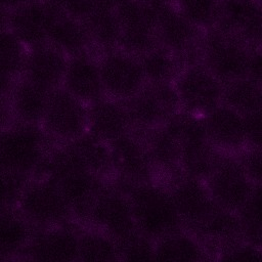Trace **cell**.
Returning <instances> with one entry per match:
<instances>
[{
  "label": "cell",
  "mask_w": 262,
  "mask_h": 262,
  "mask_svg": "<svg viewBox=\"0 0 262 262\" xmlns=\"http://www.w3.org/2000/svg\"><path fill=\"white\" fill-rule=\"evenodd\" d=\"M38 176L51 180L61 192L72 214L83 220L105 182L102 177L82 167L64 143L53 145Z\"/></svg>",
  "instance_id": "6da1fadb"
},
{
  "label": "cell",
  "mask_w": 262,
  "mask_h": 262,
  "mask_svg": "<svg viewBox=\"0 0 262 262\" xmlns=\"http://www.w3.org/2000/svg\"><path fill=\"white\" fill-rule=\"evenodd\" d=\"M55 143L41 125L11 121L0 129V167L24 178L38 176Z\"/></svg>",
  "instance_id": "7a4b0ae2"
},
{
  "label": "cell",
  "mask_w": 262,
  "mask_h": 262,
  "mask_svg": "<svg viewBox=\"0 0 262 262\" xmlns=\"http://www.w3.org/2000/svg\"><path fill=\"white\" fill-rule=\"evenodd\" d=\"M135 226L156 241L183 228L167 187L154 182L136 183L127 194Z\"/></svg>",
  "instance_id": "3957f363"
},
{
  "label": "cell",
  "mask_w": 262,
  "mask_h": 262,
  "mask_svg": "<svg viewBox=\"0 0 262 262\" xmlns=\"http://www.w3.org/2000/svg\"><path fill=\"white\" fill-rule=\"evenodd\" d=\"M15 208L35 229L69 223L73 215L57 186L44 176L26 180Z\"/></svg>",
  "instance_id": "277c9868"
},
{
  "label": "cell",
  "mask_w": 262,
  "mask_h": 262,
  "mask_svg": "<svg viewBox=\"0 0 262 262\" xmlns=\"http://www.w3.org/2000/svg\"><path fill=\"white\" fill-rule=\"evenodd\" d=\"M41 126L57 143L73 139L87 130L86 103L62 86L56 87L50 91Z\"/></svg>",
  "instance_id": "5b68a950"
},
{
  "label": "cell",
  "mask_w": 262,
  "mask_h": 262,
  "mask_svg": "<svg viewBox=\"0 0 262 262\" xmlns=\"http://www.w3.org/2000/svg\"><path fill=\"white\" fill-rule=\"evenodd\" d=\"M251 50L235 35L220 30L205 41L203 64L223 84L247 75Z\"/></svg>",
  "instance_id": "8992f818"
},
{
  "label": "cell",
  "mask_w": 262,
  "mask_h": 262,
  "mask_svg": "<svg viewBox=\"0 0 262 262\" xmlns=\"http://www.w3.org/2000/svg\"><path fill=\"white\" fill-rule=\"evenodd\" d=\"M206 184L215 203L233 212H237L260 185L249 178L235 157L224 154H221Z\"/></svg>",
  "instance_id": "52a82bcc"
},
{
  "label": "cell",
  "mask_w": 262,
  "mask_h": 262,
  "mask_svg": "<svg viewBox=\"0 0 262 262\" xmlns=\"http://www.w3.org/2000/svg\"><path fill=\"white\" fill-rule=\"evenodd\" d=\"M181 108L204 116L221 103L222 83L204 66L181 70L175 78Z\"/></svg>",
  "instance_id": "ba28073f"
},
{
  "label": "cell",
  "mask_w": 262,
  "mask_h": 262,
  "mask_svg": "<svg viewBox=\"0 0 262 262\" xmlns=\"http://www.w3.org/2000/svg\"><path fill=\"white\" fill-rule=\"evenodd\" d=\"M167 186L182 226L192 231L212 211L216 203L206 181L186 175L179 170L171 174Z\"/></svg>",
  "instance_id": "9c48e42d"
},
{
  "label": "cell",
  "mask_w": 262,
  "mask_h": 262,
  "mask_svg": "<svg viewBox=\"0 0 262 262\" xmlns=\"http://www.w3.org/2000/svg\"><path fill=\"white\" fill-rule=\"evenodd\" d=\"M103 93L125 101L136 94L145 84L135 56L121 50H112L98 62Z\"/></svg>",
  "instance_id": "30bf717a"
},
{
  "label": "cell",
  "mask_w": 262,
  "mask_h": 262,
  "mask_svg": "<svg viewBox=\"0 0 262 262\" xmlns=\"http://www.w3.org/2000/svg\"><path fill=\"white\" fill-rule=\"evenodd\" d=\"M84 220L112 238L135 226L127 196L118 191L111 182H104L90 205Z\"/></svg>",
  "instance_id": "8fae6325"
},
{
  "label": "cell",
  "mask_w": 262,
  "mask_h": 262,
  "mask_svg": "<svg viewBox=\"0 0 262 262\" xmlns=\"http://www.w3.org/2000/svg\"><path fill=\"white\" fill-rule=\"evenodd\" d=\"M117 176L135 183L149 181L155 170L143 138L131 130L108 143Z\"/></svg>",
  "instance_id": "7c38bea8"
},
{
  "label": "cell",
  "mask_w": 262,
  "mask_h": 262,
  "mask_svg": "<svg viewBox=\"0 0 262 262\" xmlns=\"http://www.w3.org/2000/svg\"><path fill=\"white\" fill-rule=\"evenodd\" d=\"M58 14L45 0H30L9 14V30L29 48L48 42Z\"/></svg>",
  "instance_id": "4fadbf2b"
},
{
  "label": "cell",
  "mask_w": 262,
  "mask_h": 262,
  "mask_svg": "<svg viewBox=\"0 0 262 262\" xmlns=\"http://www.w3.org/2000/svg\"><path fill=\"white\" fill-rule=\"evenodd\" d=\"M79 233L70 227V222L34 229L24 259L35 261H75L78 260Z\"/></svg>",
  "instance_id": "5bb4252c"
},
{
  "label": "cell",
  "mask_w": 262,
  "mask_h": 262,
  "mask_svg": "<svg viewBox=\"0 0 262 262\" xmlns=\"http://www.w3.org/2000/svg\"><path fill=\"white\" fill-rule=\"evenodd\" d=\"M132 130L122 101L99 97L87 106V131L110 143Z\"/></svg>",
  "instance_id": "9a60e30c"
},
{
  "label": "cell",
  "mask_w": 262,
  "mask_h": 262,
  "mask_svg": "<svg viewBox=\"0 0 262 262\" xmlns=\"http://www.w3.org/2000/svg\"><path fill=\"white\" fill-rule=\"evenodd\" d=\"M61 86L85 103L98 99L103 95L98 62L86 52L69 56Z\"/></svg>",
  "instance_id": "2e32d148"
},
{
  "label": "cell",
  "mask_w": 262,
  "mask_h": 262,
  "mask_svg": "<svg viewBox=\"0 0 262 262\" xmlns=\"http://www.w3.org/2000/svg\"><path fill=\"white\" fill-rule=\"evenodd\" d=\"M68 56L46 43L29 49L21 77L49 90L62 85Z\"/></svg>",
  "instance_id": "e0dca14e"
},
{
  "label": "cell",
  "mask_w": 262,
  "mask_h": 262,
  "mask_svg": "<svg viewBox=\"0 0 262 262\" xmlns=\"http://www.w3.org/2000/svg\"><path fill=\"white\" fill-rule=\"evenodd\" d=\"M50 91L23 77L16 79L7 96L11 121L41 125Z\"/></svg>",
  "instance_id": "ac0fdd59"
},
{
  "label": "cell",
  "mask_w": 262,
  "mask_h": 262,
  "mask_svg": "<svg viewBox=\"0 0 262 262\" xmlns=\"http://www.w3.org/2000/svg\"><path fill=\"white\" fill-rule=\"evenodd\" d=\"M209 141L219 149L235 150L246 144L243 115L220 103L204 115Z\"/></svg>",
  "instance_id": "d6986e66"
},
{
  "label": "cell",
  "mask_w": 262,
  "mask_h": 262,
  "mask_svg": "<svg viewBox=\"0 0 262 262\" xmlns=\"http://www.w3.org/2000/svg\"><path fill=\"white\" fill-rule=\"evenodd\" d=\"M221 31L231 33L245 43L260 42V7L256 0H220Z\"/></svg>",
  "instance_id": "ffe728a7"
},
{
  "label": "cell",
  "mask_w": 262,
  "mask_h": 262,
  "mask_svg": "<svg viewBox=\"0 0 262 262\" xmlns=\"http://www.w3.org/2000/svg\"><path fill=\"white\" fill-rule=\"evenodd\" d=\"M156 28L160 45L173 54L194 48L198 28L179 13L173 5L172 8L166 4L157 9Z\"/></svg>",
  "instance_id": "44dd1931"
},
{
  "label": "cell",
  "mask_w": 262,
  "mask_h": 262,
  "mask_svg": "<svg viewBox=\"0 0 262 262\" xmlns=\"http://www.w3.org/2000/svg\"><path fill=\"white\" fill-rule=\"evenodd\" d=\"M191 232L196 237L220 250L236 242L244 241L236 212L217 204Z\"/></svg>",
  "instance_id": "7402d4cb"
},
{
  "label": "cell",
  "mask_w": 262,
  "mask_h": 262,
  "mask_svg": "<svg viewBox=\"0 0 262 262\" xmlns=\"http://www.w3.org/2000/svg\"><path fill=\"white\" fill-rule=\"evenodd\" d=\"M34 229L15 207L0 209V260L23 259Z\"/></svg>",
  "instance_id": "603a6c76"
},
{
  "label": "cell",
  "mask_w": 262,
  "mask_h": 262,
  "mask_svg": "<svg viewBox=\"0 0 262 262\" xmlns=\"http://www.w3.org/2000/svg\"><path fill=\"white\" fill-rule=\"evenodd\" d=\"M64 143L76 161L95 175L103 177L113 171L111 150L107 142L89 131Z\"/></svg>",
  "instance_id": "cb8c5ba5"
},
{
  "label": "cell",
  "mask_w": 262,
  "mask_h": 262,
  "mask_svg": "<svg viewBox=\"0 0 262 262\" xmlns=\"http://www.w3.org/2000/svg\"><path fill=\"white\" fill-rule=\"evenodd\" d=\"M133 131H146L161 126L167 115L146 84L133 96L122 101Z\"/></svg>",
  "instance_id": "d4e9b609"
},
{
  "label": "cell",
  "mask_w": 262,
  "mask_h": 262,
  "mask_svg": "<svg viewBox=\"0 0 262 262\" xmlns=\"http://www.w3.org/2000/svg\"><path fill=\"white\" fill-rule=\"evenodd\" d=\"M47 43L69 57L86 52L91 39L83 20L58 15Z\"/></svg>",
  "instance_id": "484cf974"
},
{
  "label": "cell",
  "mask_w": 262,
  "mask_h": 262,
  "mask_svg": "<svg viewBox=\"0 0 262 262\" xmlns=\"http://www.w3.org/2000/svg\"><path fill=\"white\" fill-rule=\"evenodd\" d=\"M138 133L143 138L155 169L170 174L178 171L180 145L162 125Z\"/></svg>",
  "instance_id": "4316f807"
},
{
  "label": "cell",
  "mask_w": 262,
  "mask_h": 262,
  "mask_svg": "<svg viewBox=\"0 0 262 262\" xmlns=\"http://www.w3.org/2000/svg\"><path fill=\"white\" fill-rule=\"evenodd\" d=\"M207 252L192 235L180 230L155 241V260L164 261H203Z\"/></svg>",
  "instance_id": "83f0119b"
},
{
  "label": "cell",
  "mask_w": 262,
  "mask_h": 262,
  "mask_svg": "<svg viewBox=\"0 0 262 262\" xmlns=\"http://www.w3.org/2000/svg\"><path fill=\"white\" fill-rule=\"evenodd\" d=\"M222 152L209 140L180 147L178 170L206 181Z\"/></svg>",
  "instance_id": "f1b7e54d"
},
{
  "label": "cell",
  "mask_w": 262,
  "mask_h": 262,
  "mask_svg": "<svg viewBox=\"0 0 262 262\" xmlns=\"http://www.w3.org/2000/svg\"><path fill=\"white\" fill-rule=\"evenodd\" d=\"M261 84L245 76L222 84L221 103L245 115L261 111Z\"/></svg>",
  "instance_id": "f546056e"
},
{
  "label": "cell",
  "mask_w": 262,
  "mask_h": 262,
  "mask_svg": "<svg viewBox=\"0 0 262 262\" xmlns=\"http://www.w3.org/2000/svg\"><path fill=\"white\" fill-rule=\"evenodd\" d=\"M136 58L145 84L173 82L179 73L174 54L160 44Z\"/></svg>",
  "instance_id": "4dcf8cb0"
},
{
  "label": "cell",
  "mask_w": 262,
  "mask_h": 262,
  "mask_svg": "<svg viewBox=\"0 0 262 262\" xmlns=\"http://www.w3.org/2000/svg\"><path fill=\"white\" fill-rule=\"evenodd\" d=\"M162 126L177 140L180 147L209 140L204 116L183 108L168 117Z\"/></svg>",
  "instance_id": "1f68e13d"
},
{
  "label": "cell",
  "mask_w": 262,
  "mask_h": 262,
  "mask_svg": "<svg viewBox=\"0 0 262 262\" xmlns=\"http://www.w3.org/2000/svg\"><path fill=\"white\" fill-rule=\"evenodd\" d=\"M84 23L91 42L106 52L119 47L121 28L115 11L95 10Z\"/></svg>",
  "instance_id": "d6a6232c"
},
{
  "label": "cell",
  "mask_w": 262,
  "mask_h": 262,
  "mask_svg": "<svg viewBox=\"0 0 262 262\" xmlns=\"http://www.w3.org/2000/svg\"><path fill=\"white\" fill-rule=\"evenodd\" d=\"M78 260L82 261H116L119 254L114 239L96 229L79 234Z\"/></svg>",
  "instance_id": "836d02e7"
},
{
  "label": "cell",
  "mask_w": 262,
  "mask_h": 262,
  "mask_svg": "<svg viewBox=\"0 0 262 262\" xmlns=\"http://www.w3.org/2000/svg\"><path fill=\"white\" fill-rule=\"evenodd\" d=\"M29 48L9 30L0 32V73L16 80L21 77Z\"/></svg>",
  "instance_id": "e575fe53"
},
{
  "label": "cell",
  "mask_w": 262,
  "mask_h": 262,
  "mask_svg": "<svg viewBox=\"0 0 262 262\" xmlns=\"http://www.w3.org/2000/svg\"><path fill=\"white\" fill-rule=\"evenodd\" d=\"M119 254V260H155V241L141 232L136 226L113 238Z\"/></svg>",
  "instance_id": "d590c367"
},
{
  "label": "cell",
  "mask_w": 262,
  "mask_h": 262,
  "mask_svg": "<svg viewBox=\"0 0 262 262\" xmlns=\"http://www.w3.org/2000/svg\"><path fill=\"white\" fill-rule=\"evenodd\" d=\"M220 0H173V7L195 28H208L218 21Z\"/></svg>",
  "instance_id": "8d00e7d4"
},
{
  "label": "cell",
  "mask_w": 262,
  "mask_h": 262,
  "mask_svg": "<svg viewBox=\"0 0 262 262\" xmlns=\"http://www.w3.org/2000/svg\"><path fill=\"white\" fill-rule=\"evenodd\" d=\"M260 204V185H257L248 202L236 212L241 224L243 239L259 248H261Z\"/></svg>",
  "instance_id": "74e56055"
},
{
  "label": "cell",
  "mask_w": 262,
  "mask_h": 262,
  "mask_svg": "<svg viewBox=\"0 0 262 262\" xmlns=\"http://www.w3.org/2000/svg\"><path fill=\"white\" fill-rule=\"evenodd\" d=\"M49 6L61 16L86 20L94 11L92 0H45Z\"/></svg>",
  "instance_id": "f35d334b"
},
{
  "label": "cell",
  "mask_w": 262,
  "mask_h": 262,
  "mask_svg": "<svg viewBox=\"0 0 262 262\" xmlns=\"http://www.w3.org/2000/svg\"><path fill=\"white\" fill-rule=\"evenodd\" d=\"M27 179L0 167V209L15 207L21 187Z\"/></svg>",
  "instance_id": "ab89813d"
},
{
  "label": "cell",
  "mask_w": 262,
  "mask_h": 262,
  "mask_svg": "<svg viewBox=\"0 0 262 262\" xmlns=\"http://www.w3.org/2000/svg\"><path fill=\"white\" fill-rule=\"evenodd\" d=\"M220 260L223 261H243V262H262L261 248L256 247L245 241L229 245L219 252Z\"/></svg>",
  "instance_id": "60d3db41"
},
{
  "label": "cell",
  "mask_w": 262,
  "mask_h": 262,
  "mask_svg": "<svg viewBox=\"0 0 262 262\" xmlns=\"http://www.w3.org/2000/svg\"><path fill=\"white\" fill-rule=\"evenodd\" d=\"M159 103L165 111L167 118L181 110L180 99L173 82L160 84H146Z\"/></svg>",
  "instance_id": "b9f144b4"
},
{
  "label": "cell",
  "mask_w": 262,
  "mask_h": 262,
  "mask_svg": "<svg viewBox=\"0 0 262 262\" xmlns=\"http://www.w3.org/2000/svg\"><path fill=\"white\" fill-rule=\"evenodd\" d=\"M241 167L255 183L260 184L261 180V147L249 146L236 157Z\"/></svg>",
  "instance_id": "7bdbcfd3"
},
{
  "label": "cell",
  "mask_w": 262,
  "mask_h": 262,
  "mask_svg": "<svg viewBox=\"0 0 262 262\" xmlns=\"http://www.w3.org/2000/svg\"><path fill=\"white\" fill-rule=\"evenodd\" d=\"M245 139L248 146L261 147V111L243 115Z\"/></svg>",
  "instance_id": "ee69618b"
},
{
  "label": "cell",
  "mask_w": 262,
  "mask_h": 262,
  "mask_svg": "<svg viewBox=\"0 0 262 262\" xmlns=\"http://www.w3.org/2000/svg\"><path fill=\"white\" fill-rule=\"evenodd\" d=\"M246 76L261 84V55L259 49L253 48L251 50Z\"/></svg>",
  "instance_id": "f6af8a7d"
},
{
  "label": "cell",
  "mask_w": 262,
  "mask_h": 262,
  "mask_svg": "<svg viewBox=\"0 0 262 262\" xmlns=\"http://www.w3.org/2000/svg\"><path fill=\"white\" fill-rule=\"evenodd\" d=\"M122 0H92L95 10L115 11Z\"/></svg>",
  "instance_id": "bcb514c9"
},
{
  "label": "cell",
  "mask_w": 262,
  "mask_h": 262,
  "mask_svg": "<svg viewBox=\"0 0 262 262\" xmlns=\"http://www.w3.org/2000/svg\"><path fill=\"white\" fill-rule=\"evenodd\" d=\"M11 122L7 97H0V129Z\"/></svg>",
  "instance_id": "7dc6e473"
},
{
  "label": "cell",
  "mask_w": 262,
  "mask_h": 262,
  "mask_svg": "<svg viewBox=\"0 0 262 262\" xmlns=\"http://www.w3.org/2000/svg\"><path fill=\"white\" fill-rule=\"evenodd\" d=\"M15 80H12L0 73V97H7L12 84Z\"/></svg>",
  "instance_id": "c3c4849f"
},
{
  "label": "cell",
  "mask_w": 262,
  "mask_h": 262,
  "mask_svg": "<svg viewBox=\"0 0 262 262\" xmlns=\"http://www.w3.org/2000/svg\"><path fill=\"white\" fill-rule=\"evenodd\" d=\"M30 0H0V6L11 11V10L26 4Z\"/></svg>",
  "instance_id": "681fc988"
},
{
  "label": "cell",
  "mask_w": 262,
  "mask_h": 262,
  "mask_svg": "<svg viewBox=\"0 0 262 262\" xmlns=\"http://www.w3.org/2000/svg\"><path fill=\"white\" fill-rule=\"evenodd\" d=\"M9 10L0 6V32L9 29Z\"/></svg>",
  "instance_id": "f907efd6"
},
{
  "label": "cell",
  "mask_w": 262,
  "mask_h": 262,
  "mask_svg": "<svg viewBox=\"0 0 262 262\" xmlns=\"http://www.w3.org/2000/svg\"><path fill=\"white\" fill-rule=\"evenodd\" d=\"M142 4H145L147 6L154 7V8H160L166 4H168V0H136Z\"/></svg>",
  "instance_id": "816d5d0a"
}]
</instances>
